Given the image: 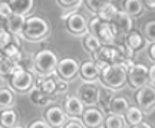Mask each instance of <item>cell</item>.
Listing matches in <instances>:
<instances>
[{
	"label": "cell",
	"mask_w": 155,
	"mask_h": 128,
	"mask_svg": "<svg viewBox=\"0 0 155 128\" xmlns=\"http://www.w3.org/2000/svg\"><path fill=\"white\" fill-rule=\"evenodd\" d=\"M63 19H66V28L73 35H83L88 30V23L86 19L79 15V13H72L69 16H63Z\"/></svg>",
	"instance_id": "obj_12"
},
{
	"label": "cell",
	"mask_w": 155,
	"mask_h": 128,
	"mask_svg": "<svg viewBox=\"0 0 155 128\" xmlns=\"http://www.w3.org/2000/svg\"><path fill=\"white\" fill-rule=\"evenodd\" d=\"M17 114L12 108H5L0 112V127L2 128H12L16 125Z\"/></svg>",
	"instance_id": "obj_20"
},
{
	"label": "cell",
	"mask_w": 155,
	"mask_h": 128,
	"mask_svg": "<svg viewBox=\"0 0 155 128\" xmlns=\"http://www.w3.org/2000/svg\"><path fill=\"white\" fill-rule=\"evenodd\" d=\"M102 84L109 89H119L127 84V71L119 63H112L104 73L99 75Z\"/></svg>",
	"instance_id": "obj_2"
},
{
	"label": "cell",
	"mask_w": 155,
	"mask_h": 128,
	"mask_svg": "<svg viewBox=\"0 0 155 128\" xmlns=\"http://www.w3.org/2000/svg\"><path fill=\"white\" fill-rule=\"evenodd\" d=\"M98 91L99 88L95 86L94 84H82L78 89V98L82 101V104L85 105H94L98 101Z\"/></svg>",
	"instance_id": "obj_13"
},
{
	"label": "cell",
	"mask_w": 155,
	"mask_h": 128,
	"mask_svg": "<svg viewBox=\"0 0 155 128\" xmlns=\"http://www.w3.org/2000/svg\"><path fill=\"white\" fill-rule=\"evenodd\" d=\"M45 120H46V124L50 128H62L63 124L66 123L68 118L62 108H59V106H50L45 112Z\"/></svg>",
	"instance_id": "obj_11"
},
{
	"label": "cell",
	"mask_w": 155,
	"mask_h": 128,
	"mask_svg": "<svg viewBox=\"0 0 155 128\" xmlns=\"http://www.w3.org/2000/svg\"><path fill=\"white\" fill-rule=\"evenodd\" d=\"M7 5L10 7L12 13L26 16V15H29L30 12L33 10L35 0H9Z\"/></svg>",
	"instance_id": "obj_17"
},
{
	"label": "cell",
	"mask_w": 155,
	"mask_h": 128,
	"mask_svg": "<svg viewBox=\"0 0 155 128\" xmlns=\"http://www.w3.org/2000/svg\"><path fill=\"white\" fill-rule=\"evenodd\" d=\"M131 128H152V127H151L150 124H147V123H144V121H142V123L137 124V125H132Z\"/></svg>",
	"instance_id": "obj_45"
},
{
	"label": "cell",
	"mask_w": 155,
	"mask_h": 128,
	"mask_svg": "<svg viewBox=\"0 0 155 128\" xmlns=\"http://www.w3.org/2000/svg\"><path fill=\"white\" fill-rule=\"evenodd\" d=\"M127 82L132 88H142L148 84V68L144 63H134L127 72Z\"/></svg>",
	"instance_id": "obj_5"
},
{
	"label": "cell",
	"mask_w": 155,
	"mask_h": 128,
	"mask_svg": "<svg viewBox=\"0 0 155 128\" xmlns=\"http://www.w3.org/2000/svg\"><path fill=\"white\" fill-rule=\"evenodd\" d=\"M135 101L137 105L141 111L150 112L152 111V108L155 105V91L154 86H142L138 89V92L135 95Z\"/></svg>",
	"instance_id": "obj_7"
},
{
	"label": "cell",
	"mask_w": 155,
	"mask_h": 128,
	"mask_svg": "<svg viewBox=\"0 0 155 128\" xmlns=\"http://www.w3.org/2000/svg\"><path fill=\"white\" fill-rule=\"evenodd\" d=\"M20 69H22V66H20L19 63H13V62H10L9 59H6L5 56L0 55V75L10 76V75H13L15 72L20 71Z\"/></svg>",
	"instance_id": "obj_21"
},
{
	"label": "cell",
	"mask_w": 155,
	"mask_h": 128,
	"mask_svg": "<svg viewBox=\"0 0 155 128\" xmlns=\"http://www.w3.org/2000/svg\"><path fill=\"white\" fill-rule=\"evenodd\" d=\"M102 125H105V128H124V125H125L124 115L108 114V117H105Z\"/></svg>",
	"instance_id": "obj_30"
},
{
	"label": "cell",
	"mask_w": 155,
	"mask_h": 128,
	"mask_svg": "<svg viewBox=\"0 0 155 128\" xmlns=\"http://www.w3.org/2000/svg\"><path fill=\"white\" fill-rule=\"evenodd\" d=\"M101 46H102V43L99 42L98 38H95L94 35L91 33L85 35V38H83V48L86 49V52H89L91 55H95Z\"/></svg>",
	"instance_id": "obj_28"
},
{
	"label": "cell",
	"mask_w": 155,
	"mask_h": 128,
	"mask_svg": "<svg viewBox=\"0 0 155 128\" xmlns=\"http://www.w3.org/2000/svg\"><path fill=\"white\" fill-rule=\"evenodd\" d=\"M150 58L152 61H155V43H151L150 46Z\"/></svg>",
	"instance_id": "obj_44"
},
{
	"label": "cell",
	"mask_w": 155,
	"mask_h": 128,
	"mask_svg": "<svg viewBox=\"0 0 155 128\" xmlns=\"http://www.w3.org/2000/svg\"><path fill=\"white\" fill-rule=\"evenodd\" d=\"M13 102H15V95L10 89H0V108H10L13 105Z\"/></svg>",
	"instance_id": "obj_31"
},
{
	"label": "cell",
	"mask_w": 155,
	"mask_h": 128,
	"mask_svg": "<svg viewBox=\"0 0 155 128\" xmlns=\"http://www.w3.org/2000/svg\"><path fill=\"white\" fill-rule=\"evenodd\" d=\"M111 3H112V0H86V7H88L92 13L96 15L102 7L111 5Z\"/></svg>",
	"instance_id": "obj_33"
},
{
	"label": "cell",
	"mask_w": 155,
	"mask_h": 128,
	"mask_svg": "<svg viewBox=\"0 0 155 128\" xmlns=\"http://www.w3.org/2000/svg\"><path fill=\"white\" fill-rule=\"evenodd\" d=\"M0 85H2V79H0Z\"/></svg>",
	"instance_id": "obj_47"
},
{
	"label": "cell",
	"mask_w": 155,
	"mask_h": 128,
	"mask_svg": "<svg viewBox=\"0 0 155 128\" xmlns=\"http://www.w3.org/2000/svg\"><path fill=\"white\" fill-rule=\"evenodd\" d=\"M104 120H105V117H104L102 111L98 109V108H94V106L85 109L82 114V124H83V127H86V128L102 127Z\"/></svg>",
	"instance_id": "obj_10"
},
{
	"label": "cell",
	"mask_w": 155,
	"mask_h": 128,
	"mask_svg": "<svg viewBox=\"0 0 155 128\" xmlns=\"http://www.w3.org/2000/svg\"><path fill=\"white\" fill-rule=\"evenodd\" d=\"M55 71L58 72L59 78L71 81L79 73V63L72 58H63V59H59Z\"/></svg>",
	"instance_id": "obj_8"
},
{
	"label": "cell",
	"mask_w": 155,
	"mask_h": 128,
	"mask_svg": "<svg viewBox=\"0 0 155 128\" xmlns=\"http://www.w3.org/2000/svg\"><path fill=\"white\" fill-rule=\"evenodd\" d=\"M58 3H59L62 7H65V9H73V7L81 6L82 0H58Z\"/></svg>",
	"instance_id": "obj_38"
},
{
	"label": "cell",
	"mask_w": 155,
	"mask_h": 128,
	"mask_svg": "<svg viewBox=\"0 0 155 128\" xmlns=\"http://www.w3.org/2000/svg\"><path fill=\"white\" fill-rule=\"evenodd\" d=\"M29 128H50V127L43 120H36V121H33V123L29 125Z\"/></svg>",
	"instance_id": "obj_41"
},
{
	"label": "cell",
	"mask_w": 155,
	"mask_h": 128,
	"mask_svg": "<svg viewBox=\"0 0 155 128\" xmlns=\"http://www.w3.org/2000/svg\"><path fill=\"white\" fill-rule=\"evenodd\" d=\"M10 15H12V10L9 7V5H7V2H2L0 3V19L6 22L10 17Z\"/></svg>",
	"instance_id": "obj_36"
},
{
	"label": "cell",
	"mask_w": 155,
	"mask_h": 128,
	"mask_svg": "<svg viewBox=\"0 0 155 128\" xmlns=\"http://www.w3.org/2000/svg\"><path fill=\"white\" fill-rule=\"evenodd\" d=\"M129 102L124 96H114L108 108V114H116V115H124L127 112Z\"/></svg>",
	"instance_id": "obj_19"
},
{
	"label": "cell",
	"mask_w": 155,
	"mask_h": 128,
	"mask_svg": "<svg viewBox=\"0 0 155 128\" xmlns=\"http://www.w3.org/2000/svg\"><path fill=\"white\" fill-rule=\"evenodd\" d=\"M35 86H38L43 94L49 95V96H52V95L56 92L55 79L50 78V76H48V78H39L38 81H36V85H35Z\"/></svg>",
	"instance_id": "obj_24"
},
{
	"label": "cell",
	"mask_w": 155,
	"mask_h": 128,
	"mask_svg": "<svg viewBox=\"0 0 155 128\" xmlns=\"http://www.w3.org/2000/svg\"><path fill=\"white\" fill-rule=\"evenodd\" d=\"M111 26L114 29V32L116 33H129L131 30H132V17L128 16L127 13L124 10H118L115 13V16L112 19L111 22Z\"/></svg>",
	"instance_id": "obj_9"
},
{
	"label": "cell",
	"mask_w": 155,
	"mask_h": 128,
	"mask_svg": "<svg viewBox=\"0 0 155 128\" xmlns=\"http://www.w3.org/2000/svg\"><path fill=\"white\" fill-rule=\"evenodd\" d=\"M148 82L151 84V86L155 85V66L151 65V68L148 69Z\"/></svg>",
	"instance_id": "obj_42"
},
{
	"label": "cell",
	"mask_w": 155,
	"mask_h": 128,
	"mask_svg": "<svg viewBox=\"0 0 155 128\" xmlns=\"http://www.w3.org/2000/svg\"><path fill=\"white\" fill-rule=\"evenodd\" d=\"M142 38L145 39V42L150 43H155V20H150L144 25L142 28Z\"/></svg>",
	"instance_id": "obj_32"
},
{
	"label": "cell",
	"mask_w": 155,
	"mask_h": 128,
	"mask_svg": "<svg viewBox=\"0 0 155 128\" xmlns=\"http://www.w3.org/2000/svg\"><path fill=\"white\" fill-rule=\"evenodd\" d=\"M86 28H88V30H89L88 33L94 35L95 38H98L101 43L109 45L115 40L116 35H115V32H114V29H112L111 23L102 22L99 17L95 16L94 19H91Z\"/></svg>",
	"instance_id": "obj_3"
},
{
	"label": "cell",
	"mask_w": 155,
	"mask_h": 128,
	"mask_svg": "<svg viewBox=\"0 0 155 128\" xmlns=\"http://www.w3.org/2000/svg\"><path fill=\"white\" fill-rule=\"evenodd\" d=\"M62 128H85L83 127V124L78 120V118L72 117V118H68L66 123L63 124V127Z\"/></svg>",
	"instance_id": "obj_37"
},
{
	"label": "cell",
	"mask_w": 155,
	"mask_h": 128,
	"mask_svg": "<svg viewBox=\"0 0 155 128\" xmlns=\"http://www.w3.org/2000/svg\"><path fill=\"white\" fill-rule=\"evenodd\" d=\"M115 49H116V52H118L119 59H132L134 50L131 49L127 43H118L115 46Z\"/></svg>",
	"instance_id": "obj_35"
},
{
	"label": "cell",
	"mask_w": 155,
	"mask_h": 128,
	"mask_svg": "<svg viewBox=\"0 0 155 128\" xmlns=\"http://www.w3.org/2000/svg\"><path fill=\"white\" fill-rule=\"evenodd\" d=\"M124 12L128 16H139L142 13V3L139 0H124L122 3Z\"/></svg>",
	"instance_id": "obj_25"
},
{
	"label": "cell",
	"mask_w": 155,
	"mask_h": 128,
	"mask_svg": "<svg viewBox=\"0 0 155 128\" xmlns=\"http://www.w3.org/2000/svg\"><path fill=\"white\" fill-rule=\"evenodd\" d=\"M55 86H56V92H65V91H68L69 84H68V81H65V79L56 78L55 79Z\"/></svg>",
	"instance_id": "obj_39"
},
{
	"label": "cell",
	"mask_w": 155,
	"mask_h": 128,
	"mask_svg": "<svg viewBox=\"0 0 155 128\" xmlns=\"http://www.w3.org/2000/svg\"><path fill=\"white\" fill-rule=\"evenodd\" d=\"M65 114L66 115H71V117H82L83 111H85V106H83L82 101L79 99L78 96L75 95H71V96H68L66 99H65Z\"/></svg>",
	"instance_id": "obj_14"
},
{
	"label": "cell",
	"mask_w": 155,
	"mask_h": 128,
	"mask_svg": "<svg viewBox=\"0 0 155 128\" xmlns=\"http://www.w3.org/2000/svg\"><path fill=\"white\" fill-rule=\"evenodd\" d=\"M112 98H114V89H109L105 86V88H101L98 91V101L96 102H99L102 111L108 112V108H109Z\"/></svg>",
	"instance_id": "obj_22"
},
{
	"label": "cell",
	"mask_w": 155,
	"mask_h": 128,
	"mask_svg": "<svg viewBox=\"0 0 155 128\" xmlns=\"http://www.w3.org/2000/svg\"><path fill=\"white\" fill-rule=\"evenodd\" d=\"M12 128H25V127H22V125H15V127H12Z\"/></svg>",
	"instance_id": "obj_46"
},
{
	"label": "cell",
	"mask_w": 155,
	"mask_h": 128,
	"mask_svg": "<svg viewBox=\"0 0 155 128\" xmlns=\"http://www.w3.org/2000/svg\"><path fill=\"white\" fill-rule=\"evenodd\" d=\"M94 56V61H102V62H106V63H116L119 56H118V52H116L115 46H101L98 52L95 53Z\"/></svg>",
	"instance_id": "obj_15"
},
{
	"label": "cell",
	"mask_w": 155,
	"mask_h": 128,
	"mask_svg": "<svg viewBox=\"0 0 155 128\" xmlns=\"http://www.w3.org/2000/svg\"><path fill=\"white\" fill-rule=\"evenodd\" d=\"M124 115L127 118L128 124H131V125H137V124L142 123V120H144V114L138 106H128L127 112Z\"/></svg>",
	"instance_id": "obj_27"
},
{
	"label": "cell",
	"mask_w": 155,
	"mask_h": 128,
	"mask_svg": "<svg viewBox=\"0 0 155 128\" xmlns=\"http://www.w3.org/2000/svg\"><path fill=\"white\" fill-rule=\"evenodd\" d=\"M79 72H81V76H82L85 81H95V79L99 78V72L95 66L94 61H85L82 65H79Z\"/></svg>",
	"instance_id": "obj_18"
},
{
	"label": "cell",
	"mask_w": 155,
	"mask_h": 128,
	"mask_svg": "<svg viewBox=\"0 0 155 128\" xmlns=\"http://www.w3.org/2000/svg\"><path fill=\"white\" fill-rule=\"evenodd\" d=\"M116 12H118V7H116L114 3H111V5L102 7V9L96 13V17H99L102 22H108V23H109L112 19H114V16H115Z\"/></svg>",
	"instance_id": "obj_29"
},
{
	"label": "cell",
	"mask_w": 155,
	"mask_h": 128,
	"mask_svg": "<svg viewBox=\"0 0 155 128\" xmlns=\"http://www.w3.org/2000/svg\"><path fill=\"white\" fill-rule=\"evenodd\" d=\"M30 101H32L33 104H36V105H48L50 101H52V96L43 94L38 86L33 85V86L30 88Z\"/></svg>",
	"instance_id": "obj_26"
},
{
	"label": "cell",
	"mask_w": 155,
	"mask_h": 128,
	"mask_svg": "<svg viewBox=\"0 0 155 128\" xmlns=\"http://www.w3.org/2000/svg\"><path fill=\"white\" fill-rule=\"evenodd\" d=\"M49 23L45 20L43 17L40 16H29L26 17V22L23 26L22 30V36L28 40H38L45 39L48 35H49Z\"/></svg>",
	"instance_id": "obj_1"
},
{
	"label": "cell",
	"mask_w": 155,
	"mask_h": 128,
	"mask_svg": "<svg viewBox=\"0 0 155 128\" xmlns=\"http://www.w3.org/2000/svg\"><path fill=\"white\" fill-rule=\"evenodd\" d=\"M35 61V71L40 72L42 75H50L55 72L56 65H58V56L55 52H52L49 49H42L33 58Z\"/></svg>",
	"instance_id": "obj_4"
},
{
	"label": "cell",
	"mask_w": 155,
	"mask_h": 128,
	"mask_svg": "<svg viewBox=\"0 0 155 128\" xmlns=\"http://www.w3.org/2000/svg\"><path fill=\"white\" fill-rule=\"evenodd\" d=\"M25 22H26V16L12 13L10 17L6 20V28L5 29L10 35L20 36V35H22V30H23V26H25Z\"/></svg>",
	"instance_id": "obj_16"
},
{
	"label": "cell",
	"mask_w": 155,
	"mask_h": 128,
	"mask_svg": "<svg viewBox=\"0 0 155 128\" xmlns=\"http://www.w3.org/2000/svg\"><path fill=\"white\" fill-rule=\"evenodd\" d=\"M142 3H144L145 7L150 9V10H154L155 9V0H142Z\"/></svg>",
	"instance_id": "obj_43"
},
{
	"label": "cell",
	"mask_w": 155,
	"mask_h": 128,
	"mask_svg": "<svg viewBox=\"0 0 155 128\" xmlns=\"http://www.w3.org/2000/svg\"><path fill=\"white\" fill-rule=\"evenodd\" d=\"M33 55H30V53H22V59L19 62V65L22 66V69L25 71H28V72H33L35 71V61H33Z\"/></svg>",
	"instance_id": "obj_34"
},
{
	"label": "cell",
	"mask_w": 155,
	"mask_h": 128,
	"mask_svg": "<svg viewBox=\"0 0 155 128\" xmlns=\"http://www.w3.org/2000/svg\"><path fill=\"white\" fill-rule=\"evenodd\" d=\"M0 128H2V127H0Z\"/></svg>",
	"instance_id": "obj_48"
},
{
	"label": "cell",
	"mask_w": 155,
	"mask_h": 128,
	"mask_svg": "<svg viewBox=\"0 0 155 128\" xmlns=\"http://www.w3.org/2000/svg\"><path fill=\"white\" fill-rule=\"evenodd\" d=\"M116 63H119V65H121V66L128 72V71L134 66V63H135V62H134L132 59H118V62H116Z\"/></svg>",
	"instance_id": "obj_40"
},
{
	"label": "cell",
	"mask_w": 155,
	"mask_h": 128,
	"mask_svg": "<svg viewBox=\"0 0 155 128\" xmlns=\"http://www.w3.org/2000/svg\"><path fill=\"white\" fill-rule=\"evenodd\" d=\"M10 85L19 92H28L35 85L33 73L28 72L25 69H20L13 75H10Z\"/></svg>",
	"instance_id": "obj_6"
},
{
	"label": "cell",
	"mask_w": 155,
	"mask_h": 128,
	"mask_svg": "<svg viewBox=\"0 0 155 128\" xmlns=\"http://www.w3.org/2000/svg\"><path fill=\"white\" fill-rule=\"evenodd\" d=\"M145 39L142 38V35L138 33V32H135V30H131L127 36V45L131 48V49L135 52V50H139L141 48H144L145 46Z\"/></svg>",
	"instance_id": "obj_23"
}]
</instances>
